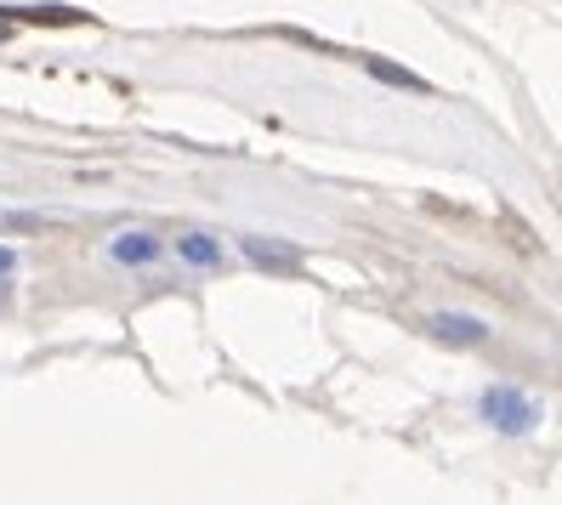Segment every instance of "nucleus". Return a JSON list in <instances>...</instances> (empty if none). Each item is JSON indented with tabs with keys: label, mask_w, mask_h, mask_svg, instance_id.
Wrapping results in <instances>:
<instances>
[{
	"label": "nucleus",
	"mask_w": 562,
	"mask_h": 505,
	"mask_svg": "<svg viewBox=\"0 0 562 505\" xmlns=\"http://www.w3.org/2000/svg\"><path fill=\"white\" fill-rule=\"evenodd\" d=\"M477 420L501 437H535L540 420H546V403L517 381H488L477 392Z\"/></svg>",
	"instance_id": "obj_1"
},
{
	"label": "nucleus",
	"mask_w": 562,
	"mask_h": 505,
	"mask_svg": "<svg viewBox=\"0 0 562 505\" xmlns=\"http://www.w3.org/2000/svg\"><path fill=\"white\" fill-rule=\"evenodd\" d=\"M426 335L443 347H483L488 341V324L472 313H426Z\"/></svg>",
	"instance_id": "obj_2"
},
{
	"label": "nucleus",
	"mask_w": 562,
	"mask_h": 505,
	"mask_svg": "<svg viewBox=\"0 0 562 505\" xmlns=\"http://www.w3.org/2000/svg\"><path fill=\"white\" fill-rule=\"evenodd\" d=\"M239 250H245V261H250V267H261V273H302V256H295L290 245L261 239V233H245Z\"/></svg>",
	"instance_id": "obj_3"
},
{
	"label": "nucleus",
	"mask_w": 562,
	"mask_h": 505,
	"mask_svg": "<svg viewBox=\"0 0 562 505\" xmlns=\"http://www.w3.org/2000/svg\"><path fill=\"white\" fill-rule=\"evenodd\" d=\"M159 239H154V233H143V227H125V233H114V239H109V256L120 261V267H154L159 261Z\"/></svg>",
	"instance_id": "obj_4"
},
{
	"label": "nucleus",
	"mask_w": 562,
	"mask_h": 505,
	"mask_svg": "<svg viewBox=\"0 0 562 505\" xmlns=\"http://www.w3.org/2000/svg\"><path fill=\"white\" fill-rule=\"evenodd\" d=\"M177 256H182L188 267H205V273H211V267H222V245L211 239V233H182Z\"/></svg>",
	"instance_id": "obj_5"
},
{
	"label": "nucleus",
	"mask_w": 562,
	"mask_h": 505,
	"mask_svg": "<svg viewBox=\"0 0 562 505\" xmlns=\"http://www.w3.org/2000/svg\"><path fill=\"white\" fill-rule=\"evenodd\" d=\"M12 23H86V12L75 7H0Z\"/></svg>",
	"instance_id": "obj_6"
},
{
	"label": "nucleus",
	"mask_w": 562,
	"mask_h": 505,
	"mask_svg": "<svg viewBox=\"0 0 562 505\" xmlns=\"http://www.w3.org/2000/svg\"><path fill=\"white\" fill-rule=\"evenodd\" d=\"M363 69H370L375 80H386V86H398V91H426V80H420V75L398 69V63H386V57H363Z\"/></svg>",
	"instance_id": "obj_7"
},
{
	"label": "nucleus",
	"mask_w": 562,
	"mask_h": 505,
	"mask_svg": "<svg viewBox=\"0 0 562 505\" xmlns=\"http://www.w3.org/2000/svg\"><path fill=\"white\" fill-rule=\"evenodd\" d=\"M12 267H18V256H12L7 245H0V284H7V279H12Z\"/></svg>",
	"instance_id": "obj_8"
},
{
	"label": "nucleus",
	"mask_w": 562,
	"mask_h": 505,
	"mask_svg": "<svg viewBox=\"0 0 562 505\" xmlns=\"http://www.w3.org/2000/svg\"><path fill=\"white\" fill-rule=\"evenodd\" d=\"M12 29H18V23H12L7 12H0V41H12Z\"/></svg>",
	"instance_id": "obj_9"
},
{
	"label": "nucleus",
	"mask_w": 562,
	"mask_h": 505,
	"mask_svg": "<svg viewBox=\"0 0 562 505\" xmlns=\"http://www.w3.org/2000/svg\"><path fill=\"white\" fill-rule=\"evenodd\" d=\"M0 307H7V284H0Z\"/></svg>",
	"instance_id": "obj_10"
}]
</instances>
